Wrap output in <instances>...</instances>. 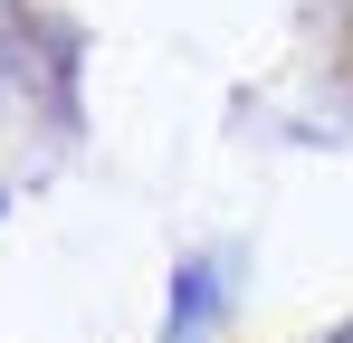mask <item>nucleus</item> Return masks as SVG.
<instances>
[{"instance_id": "nucleus-1", "label": "nucleus", "mask_w": 353, "mask_h": 343, "mask_svg": "<svg viewBox=\"0 0 353 343\" xmlns=\"http://www.w3.org/2000/svg\"><path fill=\"white\" fill-rule=\"evenodd\" d=\"M334 343H353V324H344V334H334Z\"/></svg>"}]
</instances>
